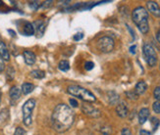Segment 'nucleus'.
Wrapping results in <instances>:
<instances>
[{
  "mask_svg": "<svg viewBox=\"0 0 160 135\" xmlns=\"http://www.w3.org/2000/svg\"><path fill=\"white\" fill-rule=\"evenodd\" d=\"M58 69L62 72H67V70H70V64L66 60H62L58 64Z\"/></svg>",
  "mask_w": 160,
  "mask_h": 135,
  "instance_id": "aec40b11",
  "label": "nucleus"
},
{
  "mask_svg": "<svg viewBox=\"0 0 160 135\" xmlns=\"http://www.w3.org/2000/svg\"><path fill=\"white\" fill-rule=\"evenodd\" d=\"M21 93H22V90L21 88H19L18 86H13L11 87L10 91H9V96L12 101H17L21 97Z\"/></svg>",
  "mask_w": 160,
  "mask_h": 135,
  "instance_id": "4468645a",
  "label": "nucleus"
},
{
  "mask_svg": "<svg viewBox=\"0 0 160 135\" xmlns=\"http://www.w3.org/2000/svg\"><path fill=\"white\" fill-rule=\"evenodd\" d=\"M147 90H148V84H147V82H145L144 80L138 81V83L136 84V86H135V92L138 96L143 94Z\"/></svg>",
  "mask_w": 160,
  "mask_h": 135,
  "instance_id": "ddd939ff",
  "label": "nucleus"
},
{
  "mask_svg": "<svg viewBox=\"0 0 160 135\" xmlns=\"http://www.w3.org/2000/svg\"><path fill=\"white\" fill-rule=\"evenodd\" d=\"M159 69H160V65H159Z\"/></svg>",
  "mask_w": 160,
  "mask_h": 135,
  "instance_id": "4c0bfd02",
  "label": "nucleus"
},
{
  "mask_svg": "<svg viewBox=\"0 0 160 135\" xmlns=\"http://www.w3.org/2000/svg\"><path fill=\"white\" fill-rule=\"evenodd\" d=\"M29 5H30V7H31L32 10H37L38 7L41 5V3L39 1H31Z\"/></svg>",
  "mask_w": 160,
  "mask_h": 135,
  "instance_id": "393cba45",
  "label": "nucleus"
},
{
  "mask_svg": "<svg viewBox=\"0 0 160 135\" xmlns=\"http://www.w3.org/2000/svg\"><path fill=\"white\" fill-rule=\"evenodd\" d=\"M121 135H132V132H131L130 128H128V127H124V128L122 129V131H121Z\"/></svg>",
  "mask_w": 160,
  "mask_h": 135,
  "instance_id": "c85d7f7f",
  "label": "nucleus"
},
{
  "mask_svg": "<svg viewBox=\"0 0 160 135\" xmlns=\"http://www.w3.org/2000/svg\"><path fill=\"white\" fill-rule=\"evenodd\" d=\"M33 27H34V31H37L38 37H41L44 33L45 31V25L42 21H37V22L33 23Z\"/></svg>",
  "mask_w": 160,
  "mask_h": 135,
  "instance_id": "f8f14e48",
  "label": "nucleus"
},
{
  "mask_svg": "<svg viewBox=\"0 0 160 135\" xmlns=\"http://www.w3.org/2000/svg\"><path fill=\"white\" fill-rule=\"evenodd\" d=\"M115 46L114 39L110 36H102L97 41V47L102 53H110L113 51Z\"/></svg>",
  "mask_w": 160,
  "mask_h": 135,
  "instance_id": "423d86ee",
  "label": "nucleus"
},
{
  "mask_svg": "<svg viewBox=\"0 0 160 135\" xmlns=\"http://www.w3.org/2000/svg\"><path fill=\"white\" fill-rule=\"evenodd\" d=\"M142 51H143V55H144V58L148 63V65L149 67H155L157 64V54L155 52V49L153 48V46L150 43H148V42H147V43L143 44Z\"/></svg>",
  "mask_w": 160,
  "mask_h": 135,
  "instance_id": "39448f33",
  "label": "nucleus"
},
{
  "mask_svg": "<svg viewBox=\"0 0 160 135\" xmlns=\"http://www.w3.org/2000/svg\"><path fill=\"white\" fill-rule=\"evenodd\" d=\"M82 111L85 115L88 116V117H92V118H99L101 116V112L96 109L95 107H93L92 105L88 104L86 103H82Z\"/></svg>",
  "mask_w": 160,
  "mask_h": 135,
  "instance_id": "0eeeda50",
  "label": "nucleus"
},
{
  "mask_svg": "<svg viewBox=\"0 0 160 135\" xmlns=\"http://www.w3.org/2000/svg\"><path fill=\"white\" fill-rule=\"evenodd\" d=\"M75 115L73 110L66 104H59L51 115V124L55 131L65 132L72 126Z\"/></svg>",
  "mask_w": 160,
  "mask_h": 135,
  "instance_id": "f257e3e1",
  "label": "nucleus"
},
{
  "mask_svg": "<svg viewBox=\"0 0 160 135\" xmlns=\"http://www.w3.org/2000/svg\"><path fill=\"white\" fill-rule=\"evenodd\" d=\"M152 120H151V123H152V124H154L153 126V129L155 130L156 128H157V126H158V124H159V119L158 118H151Z\"/></svg>",
  "mask_w": 160,
  "mask_h": 135,
  "instance_id": "c756f323",
  "label": "nucleus"
},
{
  "mask_svg": "<svg viewBox=\"0 0 160 135\" xmlns=\"http://www.w3.org/2000/svg\"><path fill=\"white\" fill-rule=\"evenodd\" d=\"M23 33L24 35H27V36H31V35L34 34V27L32 26V24L26 22L24 27H23Z\"/></svg>",
  "mask_w": 160,
  "mask_h": 135,
  "instance_id": "f3484780",
  "label": "nucleus"
},
{
  "mask_svg": "<svg viewBox=\"0 0 160 135\" xmlns=\"http://www.w3.org/2000/svg\"><path fill=\"white\" fill-rule=\"evenodd\" d=\"M0 57H1L4 61L10 60V54H9L8 49H7L4 42L1 40H0Z\"/></svg>",
  "mask_w": 160,
  "mask_h": 135,
  "instance_id": "2eb2a0df",
  "label": "nucleus"
},
{
  "mask_svg": "<svg viewBox=\"0 0 160 135\" xmlns=\"http://www.w3.org/2000/svg\"><path fill=\"white\" fill-rule=\"evenodd\" d=\"M14 76H15V70H14L13 67L9 66L6 70V79L7 80H12L14 79Z\"/></svg>",
  "mask_w": 160,
  "mask_h": 135,
  "instance_id": "412c9836",
  "label": "nucleus"
},
{
  "mask_svg": "<svg viewBox=\"0 0 160 135\" xmlns=\"http://www.w3.org/2000/svg\"><path fill=\"white\" fill-rule=\"evenodd\" d=\"M126 95L128 96L129 99H131V100H137V99L138 98V95L136 93L135 90L127 91V92H126Z\"/></svg>",
  "mask_w": 160,
  "mask_h": 135,
  "instance_id": "4be33fe9",
  "label": "nucleus"
},
{
  "mask_svg": "<svg viewBox=\"0 0 160 135\" xmlns=\"http://www.w3.org/2000/svg\"><path fill=\"white\" fill-rule=\"evenodd\" d=\"M93 68H94V63L93 62H92V61L86 62V64H85V69L87 70H92Z\"/></svg>",
  "mask_w": 160,
  "mask_h": 135,
  "instance_id": "a878e982",
  "label": "nucleus"
},
{
  "mask_svg": "<svg viewBox=\"0 0 160 135\" xmlns=\"http://www.w3.org/2000/svg\"><path fill=\"white\" fill-rule=\"evenodd\" d=\"M21 90H22V93L25 95H28L32 93V92L34 90V85L32 83L30 82H25L22 84V87H21Z\"/></svg>",
  "mask_w": 160,
  "mask_h": 135,
  "instance_id": "a211bd4d",
  "label": "nucleus"
},
{
  "mask_svg": "<svg viewBox=\"0 0 160 135\" xmlns=\"http://www.w3.org/2000/svg\"><path fill=\"white\" fill-rule=\"evenodd\" d=\"M14 135H26V131L22 127H17L15 132H14Z\"/></svg>",
  "mask_w": 160,
  "mask_h": 135,
  "instance_id": "bb28decb",
  "label": "nucleus"
},
{
  "mask_svg": "<svg viewBox=\"0 0 160 135\" xmlns=\"http://www.w3.org/2000/svg\"><path fill=\"white\" fill-rule=\"evenodd\" d=\"M152 109H153L155 113H160V102L155 101L153 104H152Z\"/></svg>",
  "mask_w": 160,
  "mask_h": 135,
  "instance_id": "b1692460",
  "label": "nucleus"
},
{
  "mask_svg": "<svg viewBox=\"0 0 160 135\" xmlns=\"http://www.w3.org/2000/svg\"><path fill=\"white\" fill-rule=\"evenodd\" d=\"M31 76L37 80H41L45 76V73L40 70H33L31 72Z\"/></svg>",
  "mask_w": 160,
  "mask_h": 135,
  "instance_id": "6ab92c4d",
  "label": "nucleus"
},
{
  "mask_svg": "<svg viewBox=\"0 0 160 135\" xmlns=\"http://www.w3.org/2000/svg\"><path fill=\"white\" fill-rule=\"evenodd\" d=\"M132 19L140 31L143 34L148 33L149 31L148 25V11L142 6H138L132 12Z\"/></svg>",
  "mask_w": 160,
  "mask_h": 135,
  "instance_id": "f03ea898",
  "label": "nucleus"
},
{
  "mask_svg": "<svg viewBox=\"0 0 160 135\" xmlns=\"http://www.w3.org/2000/svg\"><path fill=\"white\" fill-rule=\"evenodd\" d=\"M136 49H137V45H132L130 47V53L131 54H136Z\"/></svg>",
  "mask_w": 160,
  "mask_h": 135,
  "instance_id": "72a5a7b5",
  "label": "nucleus"
},
{
  "mask_svg": "<svg viewBox=\"0 0 160 135\" xmlns=\"http://www.w3.org/2000/svg\"><path fill=\"white\" fill-rule=\"evenodd\" d=\"M69 103H70L71 107H73V108H78V107H79V103H78L77 101H76V99L71 98L70 100H69Z\"/></svg>",
  "mask_w": 160,
  "mask_h": 135,
  "instance_id": "cd10ccee",
  "label": "nucleus"
},
{
  "mask_svg": "<svg viewBox=\"0 0 160 135\" xmlns=\"http://www.w3.org/2000/svg\"><path fill=\"white\" fill-rule=\"evenodd\" d=\"M140 135H151V133L148 130L142 129V130H140Z\"/></svg>",
  "mask_w": 160,
  "mask_h": 135,
  "instance_id": "473e14b6",
  "label": "nucleus"
},
{
  "mask_svg": "<svg viewBox=\"0 0 160 135\" xmlns=\"http://www.w3.org/2000/svg\"><path fill=\"white\" fill-rule=\"evenodd\" d=\"M148 10L153 15L154 17L160 18V7L157 2L155 1H148L147 2Z\"/></svg>",
  "mask_w": 160,
  "mask_h": 135,
  "instance_id": "1a4fd4ad",
  "label": "nucleus"
},
{
  "mask_svg": "<svg viewBox=\"0 0 160 135\" xmlns=\"http://www.w3.org/2000/svg\"><path fill=\"white\" fill-rule=\"evenodd\" d=\"M1 96H2V93H1V91H0V100H1Z\"/></svg>",
  "mask_w": 160,
  "mask_h": 135,
  "instance_id": "e433bc0d",
  "label": "nucleus"
},
{
  "mask_svg": "<svg viewBox=\"0 0 160 135\" xmlns=\"http://www.w3.org/2000/svg\"><path fill=\"white\" fill-rule=\"evenodd\" d=\"M128 27V28H129V31H130V32L132 33V36H133V38H135V32L133 31V30H132V28L129 27V26H127Z\"/></svg>",
  "mask_w": 160,
  "mask_h": 135,
  "instance_id": "c9c22d12",
  "label": "nucleus"
},
{
  "mask_svg": "<svg viewBox=\"0 0 160 135\" xmlns=\"http://www.w3.org/2000/svg\"><path fill=\"white\" fill-rule=\"evenodd\" d=\"M156 39H157V41L160 43V30L157 31V33H156Z\"/></svg>",
  "mask_w": 160,
  "mask_h": 135,
  "instance_id": "f704fd0d",
  "label": "nucleus"
},
{
  "mask_svg": "<svg viewBox=\"0 0 160 135\" xmlns=\"http://www.w3.org/2000/svg\"><path fill=\"white\" fill-rule=\"evenodd\" d=\"M149 109L148 108H142L138 112V123L140 124H144L147 123V120L149 118Z\"/></svg>",
  "mask_w": 160,
  "mask_h": 135,
  "instance_id": "9b49d317",
  "label": "nucleus"
},
{
  "mask_svg": "<svg viewBox=\"0 0 160 135\" xmlns=\"http://www.w3.org/2000/svg\"><path fill=\"white\" fill-rule=\"evenodd\" d=\"M5 69V61L0 57V73L3 72Z\"/></svg>",
  "mask_w": 160,
  "mask_h": 135,
  "instance_id": "2f4dec72",
  "label": "nucleus"
},
{
  "mask_svg": "<svg viewBox=\"0 0 160 135\" xmlns=\"http://www.w3.org/2000/svg\"><path fill=\"white\" fill-rule=\"evenodd\" d=\"M107 99L110 105H116L118 101H119V95H118L115 91H108Z\"/></svg>",
  "mask_w": 160,
  "mask_h": 135,
  "instance_id": "dca6fc26",
  "label": "nucleus"
},
{
  "mask_svg": "<svg viewBox=\"0 0 160 135\" xmlns=\"http://www.w3.org/2000/svg\"><path fill=\"white\" fill-rule=\"evenodd\" d=\"M128 113H129L128 106L124 101L120 102L119 104H117V106H116V113L118 115V117L124 118H126L128 116Z\"/></svg>",
  "mask_w": 160,
  "mask_h": 135,
  "instance_id": "6e6552de",
  "label": "nucleus"
},
{
  "mask_svg": "<svg viewBox=\"0 0 160 135\" xmlns=\"http://www.w3.org/2000/svg\"><path fill=\"white\" fill-rule=\"evenodd\" d=\"M23 57H24V60L25 63L27 64L28 66H32L34 65V63L37 61V56L33 52L29 51V50H26L23 53Z\"/></svg>",
  "mask_w": 160,
  "mask_h": 135,
  "instance_id": "9d476101",
  "label": "nucleus"
},
{
  "mask_svg": "<svg viewBox=\"0 0 160 135\" xmlns=\"http://www.w3.org/2000/svg\"><path fill=\"white\" fill-rule=\"evenodd\" d=\"M153 96L156 101H160V86H156L153 91Z\"/></svg>",
  "mask_w": 160,
  "mask_h": 135,
  "instance_id": "5701e85b",
  "label": "nucleus"
},
{
  "mask_svg": "<svg viewBox=\"0 0 160 135\" xmlns=\"http://www.w3.org/2000/svg\"><path fill=\"white\" fill-rule=\"evenodd\" d=\"M82 37H83V34H82V33H81V32H79V33H76V34L74 35V40H76V41H79V40H81Z\"/></svg>",
  "mask_w": 160,
  "mask_h": 135,
  "instance_id": "7c9ffc66",
  "label": "nucleus"
},
{
  "mask_svg": "<svg viewBox=\"0 0 160 135\" xmlns=\"http://www.w3.org/2000/svg\"><path fill=\"white\" fill-rule=\"evenodd\" d=\"M36 100L32 98L29 99L25 102V104L23 105L22 108V112H23V123L26 126H30L32 123V112L36 108Z\"/></svg>",
  "mask_w": 160,
  "mask_h": 135,
  "instance_id": "20e7f679",
  "label": "nucleus"
},
{
  "mask_svg": "<svg viewBox=\"0 0 160 135\" xmlns=\"http://www.w3.org/2000/svg\"><path fill=\"white\" fill-rule=\"evenodd\" d=\"M67 92L72 96H75L87 103H93L96 101V97L89 90L79 85H70L67 87Z\"/></svg>",
  "mask_w": 160,
  "mask_h": 135,
  "instance_id": "7ed1b4c3",
  "label": "nucleus"
}]
</instances>
